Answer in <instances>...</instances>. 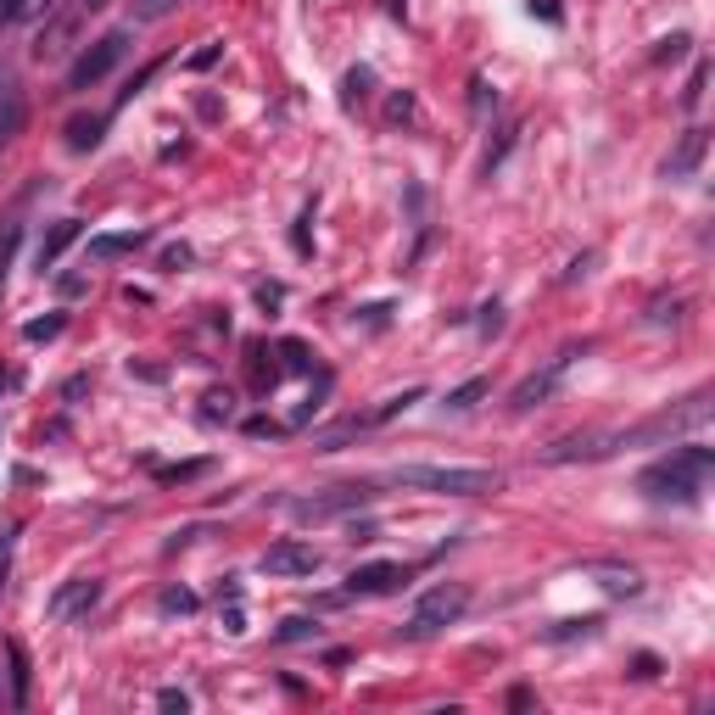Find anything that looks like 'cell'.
I'll list each match as a JSON object with an SVG mask.
<instances>
[{
    "label": "cell",
    "instance_id": "cell-1",
    "mask_svg": "<svg viewBox=\"0 0 715 715\" xmlns=\"http://www.w3.org/2000/svg\"><path fill=\"white\" fill-rule=\"evenodd\" d=\"M709 470H715V453L698 448V442H687V448H676L671 459L648 464V470L637 476V492L654 498V503H698Z\"/></svg>",
    "mask_w": 715,
    "mask_h": 715
},
{
    "label": "cell",
    "instance_id": "cell-2",
    "mask_svg": "<svg viewBox=\"0 0 715 715\" xmlns=\"http://www.w3.org/2000/svg\"><path fill=\"white\" fill-rule=\"evenodd\" d=\"M391 481L419 487V492H442V498L498 492V470H464V464H402V470H391Z\"/></svg>",
    "mask_w": 715,
    "mask_h": 715
},
{
    "label": "cell",
    "instance_id": "cell-3",
    "mask_svg": "<svg viewBox=\"0 0 715 715\" xmlns=\"http://www.w3.org/2000/svg\"><path fill=\"white\" fill-rule=\"evenodd\" d=\"M464 604H470V588L464 582H442V588H431L419 604H413V615H408V637H431V632H442V626H453L459 615H464Z\"/></svg>",
    "mask_w": 715,
    "mask_h": 715
},
{
    "label": "cell",
    "instance_id": "cell-4",
    "mask_svg": "<svg viewBox=\"0 0 715 715\" xmlns=\"http://www.w3.org/2000/svg\"><path fill=\"white\" fill-rule=\"evenodd\" d=\"M123 51H129V29H112V34H101L73 68H68V90H90V84H101L118 62H123Z\"/></svg>",
    "mask_w": 715,
    "mask_h": 715
},
{
    "label": "cell",
    "instance_id": "cell-5",
    "mask_svg": "<svg viewBox=\"0 0 715 715\" xmlns=\"http://www.w3.org/2000/svg\"><path fill=\"white\" fill-rule=\"evenodd\" d=\"M709 419V391H693L682 408H665L660 419L637 425V431H626L621 442H654V437H682V431H698V425Z\"/></svg>",
    "mask_w": 715,
    "mask_h": 715
},
{
    "label": "cell",
    "instance_id": "cell-6",
    "mask_svg": "<svg viewBox=\"0 0 715 715\" xmlns=\"http://www.w3.org/2000/svg\"><path fill=\"white\" fill-rule=\"evenodd\" d=\"M263 570H268V576H314V570H319V548L285 537V542H274L263 553Z\"/></svg>",
    "mask_w": 715,
    "mask_h": 715
},
{
    "label": "cell",
    "instance_id": "cell-7",
    "mask_svg": "<svg viewBox=\"0 0 715 715\" xmlns=\"http://www.w3.org/2000/svg\"><path fill=\"white\" fill-rule=\"evenodd\" d=\"M408 582V570L391 564V559H375V564H358L353 576H347V593L353 599H380V593H397Z\"/></svg>",
    "mask_w": 715,
    "mask_h": 715
},
{
    "label": "cell",
    "instance_id": "cell-8",
    "mask_svg": "<svg viewBox=\"0 0 715 715\" xmlns=\"http://www.w3.org/2000/svg\"><path fill=\"white\" fill-rule=\"evenodd\" d=\"M95 604H101V582L79 576V582H68V588H57V593H51L45 615H51V621H79V615H90Z\"/></svg>",
    "mask_w": 715,
    "mask_h": 715
},
{
    "label": "cell",
    "instance_id": "cell-9",
    "mask_svg": "<svg viewBox=\"0 0 715 715\" xmlns=\"http://www.w3.org/2000/svg\"><path fill=\"white\" fill-rule=\"evenodd\" d=\"M364 503H369V487H330V492H319V498H303V503H292V514H297V520H325V514L364 509Z\"/></svg>",
    "mask_w": 715,
    "mask_h": 715
},
{
    "label": "cell",
    "instance_id": "cell-10",
    "mask_svg": "<svg viewBox=\"0 0 715 715\" xmlns=\"http://www.w3.org/2000/svg\"><path fill=\"white\" fill-rule=\"evenodd\" d=\"M704 152H709V129H687V134H682V146H676V152H671V163H665V174H671V180H687V174L704 163Z\"/></svg>",
    "mask_w": 715,
    "mask_h": 715
},
{
    "label": "cell",
    "instance_id": "cell-11",
    "mask_svg": "<svg viewBox=\"0 0 715 715\" xmlns=\"http://www.w3.org/2000/svg\"><path fill=\"white\" fill-rule=\"evenodd\" d=\"M79 235H84V224H79V218H57V224L40 235V252H34V257H40V274H45V268H57V257H62Z\"/></svg>",
    "mask_w": 715,
    "mask_h": 715
},
{
    "label": "cell",
    "instance_id": "cell-12",
    "mask_svg": "<svg viewBox=\"0 0 715 715\" xmlns=\"http://www.w3.org/2000/svg\"><path fill=\"white\" fill-rule=\"evenodd\" d=\"M146 246V229H118V235H90V257L95 263H112V257H129Z\"/></svg>",
    "mask_w": 715,
    "mask_h": 715
},
{
    "label": "cell",
    "instance_id": "cell-13",
    "mask_svg": "<svg viewBox=\"0 0 715 715\" xmlns=\"http://www.w3.org/2000/svg\"><path fill=\"white\" fill-rule=\"evenodd\" d=\"M68 146L73 152H95L101 146V134H106V112H79V118H68Z\"/></svg>",
    "mask_w": 715,
    "mask_h": 715
},
{
    "label": "cell",
    "instance_id": "cell-14",
    "mask_svg": "<svg viewBox=\"0 0 715 715\" xmlns=\"http://www.w3.org/2000/svg\"><path fill=\"white\" fill-rule=\"evenodd\" d=\"M593 576H599V588H604V593H615V599H637V593H643L637 570H621V564H593Z\"/></svg>",
    "mask_w": 715,
    "mask_h": 715
},
{
    "label": "cell",
    "instance_id": "cell-15",
    "mask_svg": "<svg viewBox=\"0 0 715 715\" xmlns=\"http://www.w3.org/2000/svg\"><path fill=\"white\" fill-rule=\"evenodd\" d=\"M18 123H23V101H18L12 84H0V152H7V140L18 134Z\"/></svg>",
    "mask_w": 715,
    "mask_h": 715
},
{
    "label": "cell",
    "instance_id": "cell-16",
    "mask_svg": "<svg viewBox=\"0 0 715 715\" xmlns=\"http://www.w3.org/2000/svg\"><path fill=\"white\" fill-rule=\"evenodd\" d=\"M559 369H564V358H559V364H553L548 375H531V380H525V386L514 391V408H537V402H542V397L553 391V375H559Z\"/></svg>",
    "mask_w": 715,
    "mask_h": 715
},
{
    "label": "cell",
    "instance_id": "cell-17",
    "mask_svg": "<svg viewBox=\"0 0 715 715\" xmlns=\"http://www.w3.org/2000/svg\"><path fill=\"white\" fill-rule=\"evenodd\" d=\"M57 7V0H7V7H0V18L7 23H34V18H45Z\"/></svg>",
    "mask_w": 715,
    "mask_h": 715
},
{
    "label": "cell",
    "instance_id": "cell-18",
    "mask_svg": "<svg viewBox=\"0 0 715 715\" xmlns=\"http://www.w3.org/2000/svg\"><path fill=\"white\" fill-rule=\"evenodd\" d=\"M7 660H12V704H23L29 698V654H23V643H7Z\"/></svg>",
    "mask_w": 715,
    "mask_h": 715
},
{
    "label": "cell",
    "instance_id": "cell-19",
    "mask_svg": "<svg viewBox=\"0 0 715 715\" xmlns=\"http://www.w3.org/2000/svg\"><path fill=\"white\" fill-rule=\"evenodd\" d=\"M18 241H23V229H18V224H0V297H7V274H12Z\"/></svg>",
    "mask_w": 715,
    "mask_h": 715
},
{
    "label": "cell",
    "instance_id": "cell-20",
    "mask_svg": "<svg viewBox=\"0 0 715 715\" xmlns=\"http://www.w3.org/2000/svg\"><path fill=\"white\" fill-rule=\"evenodd\" d=\"M308 637H319V621H308V615H285L279 621V643H308Z\"/></svg>",
    "mask_w": 715,
    "mask_h": 715
},
{
    "label": "cell",
    "instance_id": "cell-21",
    "mask_svg": "<svg viewBox=\"0 0 715 715\" xmlns=\"http://www.w3.org/2000/svg\"><path fill=\"white\" fill-rule=\"evenodd\" d=\"M62 330H68V314H45V319H29V325H23L29 341H57Z\"/></svg>",
    "mask_w": 715,
    "mask_h": 715
},
{
    "label": "cell",
    "instance_id": "cell-22",
    "mask_svg": "<svg viewBox=\"0 0 715 715\" xmlns=\"http://www.w3.org/2000/svg\"><path fill=\"white\" fill-rule=\"evenodd\" d=\"M487 391H492V380H464L459 391H448V408H453V413H464V408H476Z\"/></svg>",
    "mask_w": 715,
    "mask_h": 715
},
{
    "label": "cell",
    "instance_id": "cell-23",
    "mask_svg": "<svg viewBox=\"0 0 715 715\" xmlns=\"http://www.w3.org/2000/svg\"><path fill=\"white\" fill-rule=\"evenodd\" d=\"M157 610H163V615H196V593H191V588H163Z\"/></svg>",
    "mask_w": 715,
    "mask_h": 715
},
{
    "label": "cell",
    "instance_id": "cell-24",
    "mask_svg": "<svg viewBox=\"0 0 715 715\" xmlns=\"http://www.w3.org/2000/svg\"><path fill=\"white\" fill-rule=\"evenodd\" d=\"M274 353L285 358V369H292V375H308V369H314V353H308L303 341H279Z\"/></svg>",
    "mask_w": 715,
    "mask_h": 715
},
{
    "label": "cell",
    "instance_id": "cell-25",
    "mask_svg": "<svg viewBox=\"0 0 715 715\" xmlns=\"http://www.w3.org/2000/svg\"><path fill=\"white\" fill-rule=\"evenodd\" d=\"M419 397H425V391H419V386H408L402 397H386V402H380V408H375V413H369L364 425H380V419H391V413H402V408H408V402H419Z\"/></svg>",
    "mask_w": 715,
    "mask_h": 715
},
{
    "label": "cell",
    "instance_id": "cell-26",
    "mask_svg": "<svg viewBox=\"0 0 715 715\" xmlns=\"http://www.w3.org/2000/svg\"><path fill=\"white\" fill-rule=\"evenodd\" d=\"M593 626H599V615H582V621H559L548 637H553V643H570V637H588Z\"/></svg>",
    "mask_w": 715,
    "mask_h": 715
},
{
    "label": "cell",
    "instance_id": "cell-27",
    "mask_svg": "<svg viewBox=\"0 0 715 715\" xmlns=\"http://www.w3.org/2000/svg\"><path fill=\"white\" fill-rule=\"evenodd\" d=\"M202 402H207V408H202L207 419H229V413H235V397H229V391H207Z\"/></svg>",
    "mask_w": 715,
    "mask_h": 715
},
{
    "label": "cell",
    "instance_id": "cell-28",
    "mask_svg": "<svg viewBox=\"0 0 715 715\" xmlns=\"http://www.w3.org/2000/svg\"><path fill=\"white\" fill-rule=\"evenodd\" d=\"M207 470H213V464L196 459V464H174V470H157V476H163V481H196V476H207Z\"/></svg>",
    "mask_w": 715,
    "mask_h": 715
},
{
    "label": "cell",
    "instance_id": "cell-29",
    "mask_svg": "<svg viewBox=\"0 0 715 715\" xmlns=\"http://www.w3.org/2000/svg\"><path fill=\"white\" fill-rule=\"evenodd\" d=\"M687 45H693L687 34H671V40H660V51H654V62H676V57H682Z\"/></svg>",
    "mask_w": 715,
    "mask_h": 715
},
{
    "label": "cell",
    "instance_id": "cell-30",
    "mask_svg": "<svg viewBox=\"0 0 715 715\" xmlns=\"http://www.w3.org/2000/svg\"><path fill=\"white\" fill-rule=\"evenodd\" d=\"M157 709H180V715H185V709H191V693H185V687H163V693H157Z\"/></svg>",
    "mask_w": 715,
    "mask_h": 715
},
{
    "label": "cell",
    "instance_id": "cell-31",
    "mask_svg": "<svg viewBox=\"0 0 715 715\" xmlns=\"http://www.w3.org/2000/svg\"><path fill=\"white\" fill-rule=\"evenodd\" d=\"M12 542H18V531H0V588L12 576Z\"/></svg>",
    "mask_w": 715,
    "mask_h": 715
},
{
    "label": "cell",
    "instance_id": "cell-32",
    "mask_svg": "<svg viewBox=\"0 0 715 715\" xmlns=\"http://www.w3.org/2000/svg\"><path fill=\"white\" fill-rule=\"evenodd\" d=\"M246 437H285V425H279V419H263V413H257V419H246Z\"/></svg>",
    "mask_w": 715,
    "mask_h": 715
},
{
    "label": "cell",
    "instance_id": "cell-33",
    "mask_svg": "<svg viewBox=\"0 0 715 715\" xmlns=\"http://www.w3.org/2000/svg\"><path fill=\"white\" fill-rule=\"evenodd\" d=\"M704 101V62L693 68V79H687V90H682V106H698Z\"/></svg>",
    "mask_w": 715,
    "mask_h": 715
},
{
    "label": "cell",
    "instance_id": "cell-34",
    "mask_svg": "<svg viewBox=\"0 0 715 715\" xmlns=\"http://www.w3.org/2000/svg\"><path fill=\"white\" fill-rule=\"evenodd\" d=\"M224 632H229V637H241V632H246V610H241V599H229V610H224Z\"/></svg>",
    "mask_w": 715,
    "mask_h": 715
},
{
    "label": "cell",
    "instance_id": "cell-35",
    "mask_svg": "<svg viewBox=\"0 0 715 715\" xmlns=\"http://www.w3.org/2000/svg\"><path fill=\"white\" fill-rule=\"evenodd\" d=\"M386 118H391V123H408V118H413V95H391Z\"/></svg>",
    "mask_w": 715,
    "mask_h": 715
},
{
    "label": "cell",
    "instance_id": "cell-36",
    "mask_svg": "<svg viewBox=\"0 0 715 715\" xmlns=\"http://www.w3.org/2000/svg\"><path fill=\"white\" fill-rule=\"evenodd\" d=\"M218 51H224V45H202V51L191 57V68H196V73H207V68L218 62Z\"/></svg>",
    "mask_w": 715,
    "mask_h": 715
},
{
    "label": "cell",
    "instance_id": "cell-37",
    "mask_svg": "<svg viewBox=\"0 0 715 715\" xmlns=\"http://www.w3.org/2000/svg\"><path fill=\"white\" fill-rule=\"evenodd\" d=\"M364 84H369V73H364V68H353V73H347V106L364 95Z\"/></svg>",
    "mask_w": 715,
    "mask_h": 715
},
{
    "label": "cell",
    "instance_id": "cell-38",
    "mask_svg": "<svg viewBox=\"0 0 715 715\" xmlns=\"http://www.w3.org/2000/svg\"><path fill=\"white\" fill-rule=\"evenodd\" d=\"M531 18H542V23H559V0H531Z\"/></svg>",
    "mask_w": 715,
    "mask_h": 715
},
{
    "label": "cell",
    "instance_id": "cell-39",
    "mask_svg": "<svg viewBox=\"0 0 715 715\" xmlns=\"http://www.w3.org/2000/svg\"><path fill=\"white\" fill-rule=\"evenodd\" d=\"M174 0H140V18H168Z\"/></svg>",
    "mask_w": 715,
    "mask_h": 715
},
{
    "label": "cell",
    "instance_id": "cell-40",
    "mask_svg": "<svg viewBox=\"0 0 715 715\" xmlns=\"http://www.w3.org/2000/svg\"><path fill=\"white\" fill-rule=\"evenodd\" d=\"M90 285H84V274H62V297H84Z\"/></svg>",
    "mask_w": 715,
    "mask_h": 715
},
{
    "label": "cell",
    "instance_id": "cell-41",
    "mask_svg": "<svg viewBox=\"0 0 715 715\" xmlns=\"http://www.w3.org/2000/svg\"><path fill=\"white\" fill-rule=\"evenodd\" d=\"M163 263H168V268H185V263H191V246H168Z\"/></svg>",
    "mask_w": 715,
    "mask_h": 715
},
{
    "label": "cell",
    "instance_id": "cell-42",
    "mask_svg": "<svg viewBox=\"0 0 715 715\" xmlns=\"http://www.w3.org/2000/svg\"><path fill=\"white\" fill-rule=\"evenodd\" d=\"M279 297H285V292H279V285H257V303H263V308H274Z\"/></svg>",
    "mask_w": 715,
    "mask_h": 715
},
{
    "label": "cell",
    "instance_id": "cell-43",
    "mask_svg": "<svg viewBox=\"0 0 715 715\" xmlns=\"http://www.w3.org/2000/svg\"><path fill=\"white\" fill-rule=\"evenodd\" d=\"M106 7V0H79V12H101Z\"/></svg>",
    "mask_w": 715,
    "mask_h": 715
}]
</instances>
